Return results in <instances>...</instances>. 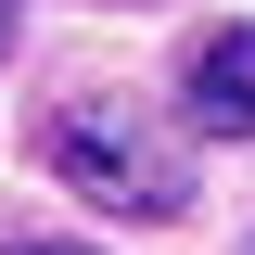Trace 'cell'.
<instances>
[{
	"label": "cell",
	"mask_w": 255,
	"mask_h": 255,
	"mask_svg": "<svg viewBox=\"0 0 255 255\" xmlns=\"http://www.w3.org/2000/svg\"><path fill=\"white\" fill-rule=\"evenodd\" d=\"M51 179L90 191V204H115V217H179L191 204V153L140 115V102H102V90L51 115Z\"/></svg>",
	"instance_id": "cell-1"
},
{
	"label": "cell",
	"mask_w": 255,
	"mask_h": 255,
	"mask_svg": "<svg viewBox=\"0 0 255 255\" xmlns=\"http://www.w3.org/2000/svg\"><path fill=\"white\" fill-rule=\"evenodd\" d=\"M191 115L230 128V140H255V26H217V38H191Z\"/></svg>",
	"instance_id": "cell-2"
},
{
	"label": "cell",
	"mask_w": 255,
	"mask_h": 255,
	"mask_svg": "<svg viewBox=\"0 0 255 255\" xmlns=\"http://www.w3.org/2000/svg\"><path fill=\"white\" fill-rule=\"evenodd\" d=\"M0 255H90V243H0Z\"/></svg>",
	"instance_id": "cell-3"
},
{
	"label": "cell",
	"mask_w": 255,
	"mask_h": 255,
	"mask_svg": "<svg viewBox=\"0 0 255 255\" xmlns=\"http://www.w3.org/2000/svg\"><path fill=\"white\" fill-rule=\"evenodd\" d=\"M0 51H13V0H0Z\"/></svg>",
	"instance_id": "cell-4"
}]
</instances>
